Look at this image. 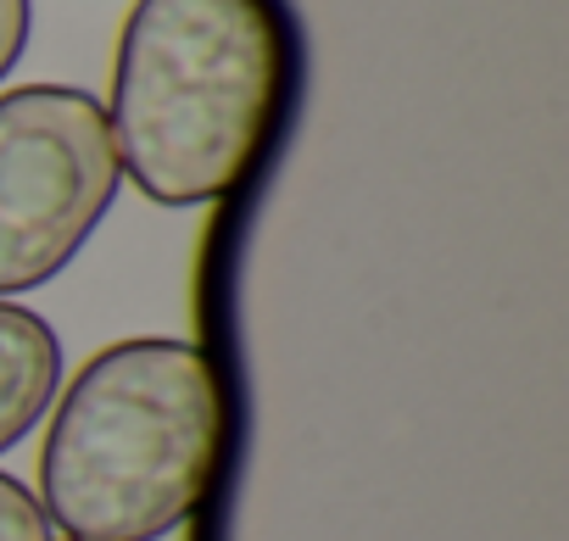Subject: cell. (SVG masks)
Masks as SVG:
<instances>
[{"mask_svg": "<svg viewBox=\"0 0 569 541\" xmlns=\"http://www.w3.org/2000/svg\"><path fill=\"white\" fill-rule=\"evenodd\" d=\"M118 173L96 96L68 84L0 96V297L62 274L107 218Z\"/></svg>", "mask_w": 569, "mask_h": 541, "instance_id": "cell-3", "label": "cell"}, {"mask_svg": "<svg viewBox=\"0 0 569 541\" xmlns=\"http://www.w3.org/2000/svg\"><path fill=\"white\" fill-rule=\"evenodd\" d=\"M0 541H51V519L34 491L12 474H0Z\"/></svg>", "mask_w": 569, "mask_h": 541, "instance_id": "cell-5", "label": "cell"}, {"mask_svg": "<svg viewBox=\"0 0 569 541\" xmlns=\"http://www.w3.org/2000/svg\"><path fill=\"white\" fill-rule=\"evenodd\" d=\"M23 40H29V0H0V79L23 57Z\"/></svg>", "mask_w": 569, "mask_h": 541, "instance_id": "cell-6", "label": "cell"}, {"mask_svg": "<svg viewBox=\"0 0 569 541\" xmlns=\"http://www.w3.org/2000/svg\"><path fill=\"white\" fill-rule=\"evenodd\" d=\"M62 380V347L29 308L0 302V452L18 447L51 408Z\"/></svg>", "mask_w": 569, "mask_h": 541, "instance_id": "cell-4", "label": "cell"}, {"mask_svg": "<svg viewBox=\"0 0 569 541\" xmlns=\"http://www.w3.org/2000/svg\"><path fill=\"white\" fill-rule=\"evenodd\" d=\"M284 90L268 0H140L112 68V151L157 207H201L246 179Z\"/></svg>", "mask_w": 569, "mask_h": 541, "instance_id": "cell-1", "label": "cell"}, {"mask_svg": "<svg viewBox=\"0 0 569 541\" xmlns=\"http://www.w3.org/2000/svg\"><path fill=\"white\" fill-rule=\"evenodd\" d=\"M223 402L212 363L168 335L96 352L46 435V519L73 541H157L179 530L218 469Z\"/></svg>", "mask_w": 569, "mask_h": 541, "instance_id": "cell-2", "label": "cell"}]
</instances>
